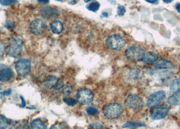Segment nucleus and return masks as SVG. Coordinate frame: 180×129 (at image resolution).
I'll return each mask as SVG.
<instances>
[{"instance_id": "obj_1", "label": "nucleus", "mask_w": 180, "mask_h": 129, "mask_svg": "<svg viewBox=\"0 0 180 129\" xmlns=\"http://www.w3.org/2000/svg\"><path fill=\"white\" fill-rule=\"evenodd\" d=\"M123 112V107L119 103H112L106 105L104 107L103 113L106 118L110 120H114L119 117Z\"/></svg>"}, {"instance_id": "obj_2", "label": "nucleus", "mask_w": 180, "mask_h": 129, "mask_svg": "<svg viewBox=\"0 0 180 129\" xmlns=\"http://www.w3.org/2000/svg\"><path fill=\"white\" fill-rule=\"evenodd\" d=\"M15 68L18 75L26 76L29 73L31 69V63L27 59H20L16 63Z\"/></svg>"}, {"instance_id": "obj_3", "label": "nucleus", "mask_w": 180, "mask_h": 129, "mask_svg": "<svg viewBox=\"0 0 180 129\" xmlns=\"http://www.w3.org/2000/svg\"><path fill=\"white\" fill-rule=\"evenodd\" d=\"M106 44L108 48L112 50H118L123 48L125 44V41L120 35L116 34L109 37L106 40Z\"/></svg>"}, {"instance_id": "obj_4", "label": "nucleus", "mask_w": 180, "mask_h": 129, "mask_svg": "<svg viewBox=\"0 0 180 129\" xmlns=\"http://www.w3.org/2000/svg\"><path fill=\"white\" fill-rule=\"evenodd\" d=\"M145 54L144 50L139 46H132L125 51V56L129 60L138 61L142 60Z\"/></svg>"}, {"instance_id": "obj_5", "label": "nucleus", "mask_w": 180, "mask_h": 129, "mask_svg": "<svg viewBox=\"0 0 180 129\" xmlns=\"http://www.w3.org/2000/svg\"><path fill=\"white\" fill-rule=\"evenodd\" d=\"M77 100L81 105H85L91 103L93 99V94L89 89H83L79 90L77 93Z\"/></svg>"}, {"instance_id": "obj_6", "label": "nucleus", "mask_w": 180, "mask_h": 129, "mask_svg": "<svg viewBox=\"0 0 180 129\" xmlns=\"http://www.w3.org/2000/svg\"><path fill=\"white\" fill-rule=\"evenodd\" d=\"M125 104L131 109L138 110L141 109L144 105L142 98L137 95H129L125 100Z\"/></svg>"}, {"instance_id": "obj_7", "label": "nucleus", "mask_w": 180, "mask_h": 129, "mask_svg": "<svg viewBox=\"0 0 180 129\" xmlns=\"http://www.w3.org/2000/svg\"><path fill=\"white\" fill-rule=\"evenodd\" d=\"M165 96L166 94L163 91H160L152 94L147 101V106L150 108L156 107L165 99Z\"/></svg>"}, {"instance_id": "obj_8", "label": "nucleus", "mask_w": 180, "mask_h": 129, "mask_svg": "<svg viewBox=\"0 0 180 129\" xmlns=\"http://www.w3.org/2000/svg\"><path fill=\"white\" fill-rule=\"evenodd\" d=\"M22 50V41L21 39L16 38L13 40L9 48V55L12 57H17Z\"/></svg>"}, {"instance_id": "obj_9", "label": "nucleus", "mask_w": 180, "mask_h": 129, "mask_svg": "<svg viewBox=\"0 0 180 129\" xmlns=\"http://www.w3.org/2000/svg\"><path fill=\"white\" fill-rule=\"evenodd\" d=\"M46 24L43 20L35 19L33 20L30 24V29L35 35H41L44 32Z\"/></svg>"}, {"instance_id": "obj_10", "label": "nucleus", "mask_w": 180, "mask_h": 129, "mask_svg": "<svg viewBox=\"0 0 180 129\" xmlns=\"http://www.w3.org/2000/svg\"><path fill=\"white\" fill-rule=\"evenodd\" d=\"M169 108L167 106H159L153 109L151 117L153 120H161L165 118L169 113Z\"/></svg>"}, {"instance_id": "obj_11", "label": "nucleus", "mask_w": 180, "mask_h": 129, "mask_svg": "<svg viewBox=\"0 0 180 129\" xmlns=\"http://www.w3.org/2000/svg\"><path fill=\"white\" fill-rule=\"evenodd\" d=\"M153 65H154V67H156V69H172L173 67L172 63L163 59H157V60L153 63Z\"/></svg>"}, {"instance_id": "obj_12", "label": "nucleus", "mask_w": 180, "mask_h": 129, "mask_svg": "<svg viewBox=\"0 0 180 129\" xmlns=\"http://www.w3.org/2000/svg\"><path fill=\"white\" fill-rule=\"evenodd\" d=\"M41 14H42V15L44 18H47V19L56 17L58 15V12L56 10L50 7L42 8L41 9Z\"/></svg>"}, {"instance_id": "obj_13", "label": "nucleus", "mask_w": 180, "mask_h": 129, "mask_svg": "<svg viewBox=\"0 0 180 129\" xmlns=\"http://www.w3.org/2000/svg\"><path fill=\"white\" fill-rule=\"evenodd\" d=\"M167 103L173 106L180 105V91L175 92L167 99Z\"/></svg>"}, {"instance_id": "obj_14", "label": "nucleus", "mask_w": 180, "mask_h": 129, "mask_svg": "<svg viewBox=\"0 0 180 129\" xmlns=\"http://www.w3.org/2000/svg\"><path fill=\"white\" fill-rule=\"evenodd\" d=\"M158 59V56L154 52H147L145 53L144 58H143V61L147 64H152L154 63Z\"/></svg>"}, {"instance_id": "obj_15", "label": "nucleus", "mask_w": 180, "mask_h": 129, "mask_svg": "<svg viewBox=\"0 0 180 129\" xmlns=\"http://www.w3.org/2000/svg\"><path fill=\"white\" fill-rule=\"evenodd\" d=\"M12 77V71L9 68H4L0 70V81L7 82Z\"/></svg>"}, {"instance_id": "obj_16", "label": "nucleus", "mask_w": 180, "mask_h": 129, "mask_svg": "<svg viewBox=\"0 0 180 129\" xmlns=\"http://www.w3.org/2000/svg\"><path fill=\"white\" fill-rule=\"evenodd\" d=\"M50 28L54 33L59 34L63 30V24L62 22L59 20H55L52 22L50 24Z\"/></svg>"}, {"instance_id": "obj_17", "label": "nucleus", "mask_w": 180, "mask_h": 129, "mask_svg": "<svg viewBox=\"0 0 180 129\" xmlns=\"http://www.w3.org/2000/svg\"><path fill=\"white\" fill-rule=\"evenodd\" d=\"M58 83V78L55 76H50L44 81V87L46 89H51L53 86H55V85Z\"/></svg>"}, {"instance_id": "obj_18", "label": "nucleus", "mask_w": 180, "mask_h": 129, "mask_svg": "<svg viewBox=\"0 0 180 129\" xmlns=\"http://www.w3.org/2000/svg\"><path fill=\"white\" fill-rule=\"evenodd\" d=\"M31 129H47L46 126L41 119H35L33 120L30 124Z\"/></svg>"}, {"instance_id": "obj_19", "label": "nucleus", "mask_w": 180, "mask_h": 129, "mask_svg": "<svg viewBox=\"0 0 180 129\" xmlns=\"http://www.w3.org/2000/svg\"><path fill=\"white\" fill-rule=\"evenodd\" d=\"M178 91H180V77L173 80L170 86V91L171 93H175Z\"/></svg>"}, {"instance_id": "obj_20", "label": "nucleus", "mask_w": 180, "mask_h": 129, "mask_svg": "<svg viewBox=\"0 0 180 129\" xmlns=\"http://www.w3.org/2000/svg\"><path fill=\"white\" fill-rule=\"evenodd\" d=\"M144 126V123L142 122H128L127 123L124 124L123 125V128H136L138 127H141V126Z\"/></svg>"}, {"instance_id": "obj_21", "label": "nucleus", "mask_w": 180, "mask_h": 129, "mask_svg": "<svg viewBox=\"0 0 180 129\" xmlns=\"http://www.w3.org/2000/svg\"><path fill=\"white\" fill-rule=\"evenodd\" d=\"M100 7V4L97 1H94L87 6L88 10L91 12H97Z\"/></svg>"}, {"instance_id": "obj_22", "label": "nucleus", "mask_w": 180, "mask_h": 129, "mask_svg": "<svg viewBox=\"0 0 180 129\" xmlns=\"http://www.w3.org/2000/svg\"><path fill=\"white\" fill-rule=\"evenodd\" d=\"M8 126V121L5 116L0 115V129H6Z\"/></svg>"}, {"instance_id": "obj_23", "label": "nucleus", "mask_w": 180, "mask_h": 129, "mask_svg": "<svg viewBox=\"0 0 180 129\" xmlns=\"http://www.w3.org/2000/svg\"><path fill=\"white\" fill-rule=\"evenodd\" d=\"M64 102L69 106H75L77 103V100L74 98H65Z\"/></svg>"}, {"instance_id": "obj_24", "label": "nucleus", "mask_w": 180, "mask_h": 129, "mask_svg": "<svg viewBox=\"0 0 180 129\" xmlns=\"http://www.w3.org/2000/svg\"><path fill=\"white\" fill-rule=\"evenodd\" d=\"M18 3V0H0V4L2 6H8Z\"/></svg>"}, {"instance_id": "obj_25", "label": "nucleus", "mask_w": 180, "mask_h": 129, "mask_svg": "<svg viewBox=\"0 0 180 129\" xmlns=\"http://www.w3.org/2000/svg\"><path fill=\"white\" fill-rule=\"evenodd\" d=\"M87 114L89 116H94L98 114V110L97 108L93 107H89L86 110Z\"/></svg>"}, {"instance_id": "obj_26", "label": "nucleus", "mask_w": 180, "mask_h": 129, "mask_svg": "<svg viewBox=\"0 0 180 129\" xmlns=\"http://www.w3.org/2000/svg\"><path fill=\"white\" fill-rule=\"evenodd\" d=\"M125 12H126V9H125V7L123 6H118L117 8V14L118 16H123L125 14Z\"/></svg>"}, {"instance_id": "obj_27", "label": "nucleus", "mask_w": 180, "mask_h": 129, "mask_svg": "<svg viewBox=\"0 0 180 129\" xmlns=\"http://www.w3.org/2000/svg\"><path fill=\"white\" fill-rule=\"evenodd\" d=\"M72 88L71 86H66V88H64V94H65V95H69V94L72 93Z\"/></svg>"}, {"instance_id": "obj_28", "label": "nucleus", "mask_w": 180, "mask_h": 129, "mask_svg": "<svg viewBox=\"0 0 180 129\" xmlns=\"http://www.w3.org/2000/svg\"><path fill=\"white\" fill-rule=\"evenodd\" d=\"M62 86H63L62 82L58 83V84H56L55 85V90H56V91H60L61 89H62Z\"/></svg>"}, {"instance_id": "obj_29", "label": "nucleus", "mask_w": 180, "mask_h": 129, "mask_svg": "<svg viewBox=\"0 0 180 129\" xmlns=\"http://www.w3.org/2000/svg\"><path fill=\"white\" fill-rule=\"evenodd\" d=\"M92 126H93V128L92 129H102V126L100 124H93L91 125Z\"/></svg>"}, {"instance_id": "obj_30", "label": "nucleus", "mask_w": 180, "mask_h": 129, "mask_svg": "<svg viewBox=\"0 0 180 129\" xmlns=\"http://www.w3.org/2000/svg\"><path fill=\"white\" fill-rule=\"evenodd\" d=\"M41 4H48L50 2V0H37Z\"/></svg>"}, {"instance_id": "obj_31", "label": "nucleus", "mask_w": 180, "mask_h": 129, "mask_svg": "<svg viewBox=\"0 0 180 129\" xmlns=\"http://www.w3.org/2000/svg\"><path fill=\"white\" fill-rule=\"evenodd\" d=\"M12 91L10 89H8V90H7V91H4V93H3V95H6V96H8V95H10V94L12 93V92H11Z\"/></svg>"}, {"instance_id": "obj_32", "label": "nucleus", "mask_w": 180, "mask_h": 129, "mask_svg": "<svg viewBox=\"0 0 180 129\" xmlns=\"http://www.w3.org/2000/svg\"><path fill=\"white\" fill-rule=\"evenodd\" d=\"M146 1L150 3H157L159 0H146Z\"/></svg>"}, {"instance_id": "obj_33", "label": "nucleus", "mask_w": 180, "mask_h": 129, "mask_svg": "<svg viewBox=\"0 0 180 129\" xmlns=\"http://www.w3.org/2000/svg\"><path fill=\"white\" fill-rule=\"evenodd\" d=\"M175 8H176L177 11L180 12V3H176V5H175Z\"/></svg>"}, {"instance_id": "obj_34", "label": "nucleus", "mask_w": 180, "mask_h": 129, "mask_svg": "<svg viewBox=\"0 0 180 129\" xmlns=\"http://www.w3.org/2000/svg\"><path fill=\"white\" fill-rule=\"evenodd\" d=\"M20 99H22V105L21 106V107H24V106H25V101H24V99L22 98V97H21V96H20Z\"/></svg>"}, {"instance_id": "obj_35", "label": "nucleus", "mask_w": 180, "mask_h": 129, "mask_svg": "<svg viewBox=\"0 0 180 129\" xmlns=\"http://www.w3.org/2000/svg\"><path fill=\"white\" fill-rule=\"evenodd\" d=\"M163 1L165 3H170L172 1H173V0H163Z\"/></svg>"}, {"instance_id": "obj_36", "label": "nucleus", "mask_w": 180, "mask_h": 129, "mask_svg": "<svg viewBox=\"0 0 180 129\" xmlns=\"http://www.w3.org/2000/svg\"><path fill=\"white\" fill-rule=\"evenodd\" d=\"M108 1L110 2L112 5H115L116 4V1L115 0H108Z\"/></svg>"}, {"instance_id": "obj_37", "label": "nucleus", "mask_w": 180, "mask_h": 129, "mask_svg": "<svg viewBox=\"0 0 180 129\" xmlns=\"http://www.w3.org/2000/svg\"><path fill=\"white\" fill-rule=\"evenodd\" d=\"M102 15H103L104 16H105V17H108V13H106V12H102Z\"/></svg>"}, {"instance_id": "obj_38", "label": "nucleus", "mask_w": 180, "mask_h": 129, "mask_svg": "<svg viewBox=\"0 0 180 129\" xmlns=\"http://www.w3.org/2000/svg\"><path fill=\"white\" fill-rule=\"evenodd\" d=\"M3 93H0V99H1L2 98H3Z\"/></svg>"}, {"instance_id": "obj_39", "label": "nucleus", "mask_w": 180, "mask_h": 129, "mask_svg": "<svg viewBox=\"0 0 180 129\" xmlns=\"http://www.w3.org/2000/svg\"><path fill=\"white\" fill-rule=\"evenodd\" d=\"M50 129H58V128L56 127V126H52Z\"/></svg>"}, {"instance_id": "obj_40", "label": "nucleus", "mask_w": 180, "mask_h": 129, "mask_svg": "<svg viewBox=\"0 0 180 129\" xmlns=\"http://www.w3.org/2000/svg\"><path fill=\"white\" fill-rule=\"evenodd\" d=\"M91 0H84V1L85 2V3H88V2H89V1H91Z\"/></svg>"}, {"instance_id": "obj_41", "label": "nucleus", "mask_w": 180, "mask_h": 129, "mask_svg": "<svg viewBox=\"0 0 180 129\" xmlns=\"http://www.w3.org/2000/svg\"><path fill=\"white\" fill-rule=\"evenodd\" d=\"M56 1H60V2H62V1H63V0H56Z\"/></svg>"}, {"instance_id": "obj_42", "label": "nucleus", "mask_w": 180, "mask_h": 129, "mask_svg": "<svg viewBox=\"0 0 180 129\" xmlns=\"http://www.w3.org/2000/svg\"><path fill=\"white\" fill-rule=\"evenodd\" d=\"M1 86H0V90H1Z\"/></svg>"}]
</instances>
